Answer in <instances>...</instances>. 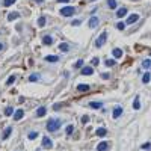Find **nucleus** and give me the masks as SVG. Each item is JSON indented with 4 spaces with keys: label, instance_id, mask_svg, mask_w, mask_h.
I'll list each match as a JSON object with an SVG mask.
<instances>
[{
    "label": "nucleus",
    "instance_id": "obj_1",
    "mask_svg": "<svg viewBox=\"0 0 151 151\" xmlns=\"http://www.w3.org/2000/svg\"><path fill=\"white\" fill-rule=\"evenodd\" d=\"M61 129V121H57V119H48V123H47V130L48 132H57Z\"/></svg>",
    "mask_w": 151,
    "mask_h": 151
},
{
    "label": "nucleus",
    "instance_id": "obj_2",
    "mask_svg": "<svg viewBox=\"0 0 151 151\" xmlns=\"http://www.w3.org/2000/svg\"><path fill=\"white\" fill-rule=\"evenodd\" d=\"M59 12H61L62 17H71V15L76 14V8H73V6H65V8H62Z\"/></svg>",
    "mask_w": 151,
    "mask_h": 151
},
{
    "label": "nucleus",
    "instance_id": "obj_3",
    "mask_svg": "<svg viewBox=\"0 0 151 151\" xmlns=\"http://www.w3.org/2000/svg\"><path fill=\"white\" fill-rule=\"evenodd\" d=\"M106 39H107V32H103L97 39H95V47L97 48H100V47H103L104 45V42H106Z\"/></svg>",
    "mask_w": 151,
    "mask_h": 151
},
{
    "label": "nucleus",
    "instance_id": "obj_4",
    "mask_svg": "<svg viewBox=\"0 0 151 151\" xmlns=\"http://www.w3.org/2000/svg\"><path fill=\"white\" fill-rule=\"evenodd\" d=\"M51 147H53L51 139H50L48 136H44V138H42V148H48V150H50Z\"/></svg>",
    "mask_w": 151,
    "mask_h": 151
},
{
    "label": "nucleus",
    "instance_id": "obj_5",
    "mask_svg": "<svg viewBox=\"0 0 151 151\" xmlns=\"http://www.w3.org/2000/svg\"><path fill=\"white\" fill-rule=\"evenodd\" d=\"M98 23H100V20H98L97 17H91V18H89V21H88V24H89V27H91V29H95V27L98 26Z\"/></svg>",
    "mask_w": 151,
    "mask_h": 151
},
{
    "label": "nucleus",
    "instance_id": "obj_6",
    "mask_svg": "<svg viewBox=\"0 0 151 151\" xmlns=\"http://www.w3.org/2000/svg\"><path fill=\"white\" fill-rule=\"evenodd\" d=\"M138 20H139V15H138V14H132V15L127 18V23H126V24H133V23H136Z\"/></svg>",
    "mask_w": 151,
    "mask_h": 151
},
{
    "label": "nucleus",
    "instance_id": "obj_7",
    "mask_svg": "<svg viewBox=\"0 0 151 151\" xmlns=\"http://www.w3.org/2000/svg\"><path fill=\"white\" fill-rule=\"evenodd\" d=\"M107 148H109V142H106V141H103L97 145V151H106Z\"/></svg>",
    "mask_w": 151,
    "mask_h": 151
},
{
    "label": "nucleus",
    "instance_id": "obj_8",
    "mask_svg": "<svg viewBox=\"0 0 151 151\" xmlns=\"http://www.w3.org/2000/svg\"><path fill=\"white\" fill-rule=\"evenodd\" d=\"M92 73H94L92 67H83V68H82V74H83V76H91Z\"/></svg>",
    "mask_w": 151,
    "mask_h": 151
},
{
    "label": "nucleus",
    "instance_id": "obj_9",
    "mask_svg": "<svg viewBox=\"0 0 151 151\" xmlns=\"http://www.w3.org/2000/svg\"><path fill=\"white\" fill-rule=\"evenodd\" d=\"M45 113H47V109H45L44 106L38 107V110H36V116H38V118H42V116H44Z\"/></svg>",
    "mask_w": 151,
    "mask_h": 151
},
{
    "label": "nucleus",
    "instance_id": "obj_10",
    "mask_svg": "<svg viewBox=\"0 0 151 151\" xmlns=\"http://www.w3.org/2000/svg\"><path fill=\"white\" fill-rule=\"evenodd\" d=\"M121 113H123V107L121 106H116L115 109H113V118L116 119V118H119L121 116Z\"/></svg>",
    "mask_w": 151,
    "mask_h": 151
},
{
    "label": "nucleus",
    "instance_id": "obj_11",
    "mask_svg": "<svg viewBox=\"0 0 151 151\" xmlns=\"http://www.w3.org/2000/svg\"><path fill=\"white\" fill-rule=\"evenodd\" d=\"M23 115H24V112H23V109H18L15 113H14V119L15 121H20L21 118H23Z\"/></svg>",
    "mask_w": 151,
    "mask_h": 151
},
{
    "label": "nucleus",
    "instance_id": "obj_12",
    "mask_svg": "<svg viewBox=\"0 0 151 151\" xmlns=\"http://www.w3.org/2000/svg\"><path fill=\"white\" fill-rule=\"evenodd\" d=\"M45 61H47V62H50V64H54V62H57V61H59V57H57V56H54V54H50V56H45Z\"/></svg>",
    "mask_w": 151,
    "mask_h": 151
},
{
    "label": "nucleus",
    "instance_id": "obj_13",
    "mask_svg": "<svg viewBox=\"0 0 151 151\" xmlns=\"http://www.w3.org/2000/svg\"><path fill=\"white\" fill-rule=\"evenodd\" d=\"M126 14H127V9H126V8H119V9L116 11V17H118V18H123Z\"/></svg>",
    "mask_w": 151,
    "mask_h": 151
},
{
    "label": "nucleus",
    "instance_id": "obj_14",
    "mask_svg": "<svg viewBox=\"0 0 151 151\" xmlns=\"http://www.w3.org/2000/svg\"><path fill=\"white\" fill-rule=\"evenodd\" d=\"M42 44H45V45L53 44V38H51V36H48V35H45V36L42 38Z\"/></svg>",
    "mask_w": 151,
    "mask_h": 151
},
{
    "label": "nucleus",
    "instance_id": "obj_15",
    "mask_svg": "<svg viewBox=\"0 0 151 151\" xmlns=\"http://www.w3.org/2000/svg\"><path fill=\"white\" fill-rule=\"evenodd\" d=\"M59 50H61L62 53H67V51L70 50V45H68L67 42H62V44H59Z\"/></svg>",
    "mask_w": 151,
    "mask_h": 151
},
{
    "label": "nucleus",
    "instance_id": "obj_16",
    "mask_svg": "<svg viewBox=\"0 0 151 151\" xmlns=\"http://www.w3.org/2000/svg\"><path fill=\"white\" fill-rule=\"evenodd\" d=\"M112 54H113V57H121V56H123V50H121V48H113V50H112Z\"/></svg>",
    "mask_w": 151,
    "mask_h": 151
},
{
    "label": "nucleus",
    "instance_id": "obj_17",
    "mask_svg": "<svg viewBox=\"0 0 151 151\" xmlns=\"http://www.w3.org/2000/svg\"><path fill=\"white\" fill-rule=\"evenodd\" d=\"M77 91H80V92H86V91H89V85H83V83H80V85L77 86Z\"/></svg>",
    "mask_w": 151,
    "mask_h": 151
},
{
    "label": "nucleus",
    "instance_id": "obj_18",
    "mask_svg": "<svg viewBox=\"0 0 151 151\" xmlns=\"http://www.w3.org/2000/svg\"><path fill=\"white\" fill-rule=\"evenodd\" d=\"M133 109H135V110H139V109H141V101H139V97H135V101H133Z\"/></svg>",
    "mask_w": 151,
    "mask_h": 151
},
{
    "label": "nucleus",
    "instance_id": "obj_19",
    "mask_svg": "<svg viewBox=\"0 0 151 151\" xmlns=\"http://www.w3.org/2000/svg\"><path fill=\"white\" fill-rule=\"evenodd\" d=\"M11 133H12V127H6L5 132H3V136H2V138H3V139H8Z\"/></svg>",
    "mask_w": 151,
    "mask_h": 151
},
{
    "label": "nucleus",
    "instance_id": "obj_20",
    "mask_svg": "<svg viewBox=\"0 0 151 151\" xmlns=\"http://www.w3.org/2000/svg\"><path fill=\"white\" fill-rule=\"evenodd\" d=\"M89 106H91L92 109H101V107H103V104H101V103H98V101H91V103H89Z\"/></svg>",
    "mask_w": 151,
    "mask_h": 151
},
{
    "label": "nucleus",
    "instance_id": "obj_21",
    "mask_svg": "<svg viewBox=\"0 0 151 151\" xmlns=\"http://www.w3.org/2000/svg\"><path fill=\"white\" fill-rule=\"evenodd\" d=\"M97 136H100V138H104L106 135H107V132H106V129H97Z\"/></svg>",
    "mask_w": 151,
    "mask_h": 151
},
{
    "label": "nucleus",
    "instance_id": "obj_22",
    "mask_svg": "<svg viewBox=\"0 0 151 151\" xmlns=\"http://www.w3.org/2000/svg\"><path fill=\"white\" fill-rule=\"evenodd\" d=\"M18 17H20V14H18V12H12V14H9V15H8V20H9V21H12V20H17Z\"/></svg>",
    "mask_w": 151,
    "mask_h": 151
},
{
    "label": "nucleus",
    "instance_id": "obj_23",
    "mask_svg": "<svg viewBox=\"0 0 151 151\" xmlns=\"http://www.w3.org/2000/svg\"><path fill=\"white\" fill-rule=\"evenodd\" d=\"M142 67H144L145 70H148V68H151V59H145V61L142 62Z\"/></svg>",
    "mask_w": 151,
    "mask_h": 151
},
{
    "label": "nucleus",
    "instance_id": "obj_24",
    "mask_svg": "<svg viewBox=\"0 0 151 151\" xmlns=\"http://www.w3.org/2000/svg\"><path fill=\"white\" fill-rule=\"evenodd\" d=\"M38 26H39V27H44V26H45V17H39V20H38Z\"/></svg>",
    "mask_w": 151,
    "mask_h": 151
},
{
    "label": "nucleus",
    "instance_id": "obj_25",
    "mask_svg": "<svg viewBox=\"0 0 151 151\" xmlns=\"http://www.w3.org/2000/svg\"><path fill=\"white\" fill-rule=\"evenodd\" d=\"M107 5L110 9H115L116 8V0H107Z\"/></svg>",
    "mask_w": 151,
    "mask_h": 151
},
{
    "label": "nucleus",
    "instance_id": "obj_26",
    "mask_svg": "<svg viewBox=\"0 0 151 151\" xmlns=\"http://www.w3.org/2000/svg\"><path fill=\"white\" fill-rule=\"evenodd\" d=\"M116 29H118V30H124V29H126V23H123V21L116 23Z\"/></svg>",
    "mask_w": 151,
    "mask_h": 151
},
{
    "label": "nucleus",
    "instance_id": "obj_27",
    "mask_svg": "<svg viewBox=\"0 0 151 151\" xmlns=\"http://www.w3.org/2000/svg\"><path fill=\"white\" fill-rule=\"evenodd\" d=\"M142 82H144V83H148V82H150V73H145V74L142 76Z\"/></svg>",
    "mask_w": 151,
    "mask_h": 151
},
{
    "label": "nucleus",
    "instance_id": "obj_28",
    "mask_svg": "<svg viewBox=\"0 0 151 151\" xmlns=\"http://www.w3.org/2000/svg\"><path fill=\"white\" fill-rule=\"evenodd\" d=\"M36 136H38V132H30V133L27 135V138H29L30 141H33V139H35Z\"/></svg>",
    "mask_w": 151,
    "mask_h": 151
},
{
    "label": "nucleus",
    "instance_id": "obj_29",
    "mask_svg": "<svg viewBox=\"0 0 151 151\" xmlns=\"http://www.w3.org/2000/svg\"><path fill=\"white\" fill-rule=\"evenodd\" d=\"M14 82H15V76H9L8 80H6V85H12Z\"/></svg>",
    "mask_w": 151,
    "mask_h": 151
},
{
    "label": "nucleus",
    "instance_id": "obj_30",
    "mask_svg": "<svg viewBox=\"0 0 151 151\" xmlns=\"http://www.w3.org/2000/svg\"><path fill=\"white\" fill-rule=\"evenodd\" d=\"M65 132H67V135H73V132H74V126H68V127L65 129Z\"/></svg>",
    "mask_w": 151,
    "mask_h": 151
},
{
    "label": "nucleus",
    "instance_id": "obj_31",
    "mask_svg": "<svg viewBox=\"0 0 151 151\" xmlns=\"http://www.w3.org/2000/svg\"><path fill=\"white\" fill-rule=\"evenodd\" d=\"M141 148H142V150H145V151H148L151 148V144H150V142H145L144 145H141Z\"/></svg>",
    "mask_w": 151,
    "mask_h": 151
},
{
    "label": "nucleus",
    "instance_id": "obj_32",
    "mask_svg": "<svg viewBox=\"0 0 151 151\" xmlns=\"http://www.w3.org/2000/svg\"><path fill=\"white\" fill-rule=\"evenodd\" d=\"M82 67H83V61H82V59H79V61L74 64V68H82Z\"/></svg>",
    "mask_w": 151,
    "mask_h": 151
},
{
    "label": "nucleus",
    "instance_id": "obj_33",
    "mask_svg": "<svg viewBox=\"0 0 151 151\" xmlns=\"http://www.w3.org/2000/svg\"><path fill=\"white\" fill-rule=\"evenodd\" d=\"M12 110H14L12 107H6V109H5V115H6V116H11V115H12Z\"/></svg>",
    "mask_w": 151,
    "mask_h": 151
},
{
    "label": "nucleus",
    "instance_id": "obj_34",
    "mask_svg": "<svg viewBox=\"0 0 151 151\" xmlns=\"http://www.w3.org/2000/svg\"><path fill=\"white\" fill-rule=\"evenodd\" d=\"M115 65V61L113 59H107L106 61V67H113Z\"/></svg>",
    "mask_w": 151,
    "mask_h": 151
},
{
    "label": "nucleus",
    "instance_id": "obj_35",
    "mask_svg": "<svg viewBox=\"0 0 151 151\" xmlns=\"http://www.w3.org/2000/svg\"><path fill=\"white\" fill-rule=\"evenodd\" d=\"M38 79H39V76H38V74H32V76L29 77V80H30V82H36Z\"/></svg>",
    "mask_w": 151,
    "mask_h": 151
},
{
    "label": "nucleus",
    "instance_id": "obj_36",
    "mask_svg": "<svg viewBox=\"0 0 151 151\" xmlns=\"http://www.w3.org/2000/svg\"><path fill=\"white\" fill-rule=\"evenodd\" d=\"M62 106H64L62 103H56V104H53V109H54V110H59V109H62Z\"/></svg>",
    "mask_w": 151,
    "mask_h": 151
},
{
    "label": "nucleus",
    "instance_id": "obj_37",
    "mask_svg": "<svg viewBox=\"0 0 151 151\" xmlns=\"http://www.w3.org/2000/svg\"><path fill=\"white\" fill-rule=\"evenodd\" d=\"M14 3H15V0H5V2H3L5 6H11V5H14Z\"/></svg>",
    "mask_w": 151,
    "mask_h": 151
},
{
    "label": "nucleus",
    "instance_id": "obj_38",
    "mask_svg": "<svg viewBox=\"0 0 151 151\" xmlns=\"http://www.w3.org/2000/svg\"><path fill=\"white\" fill-rule=\"evenodd\" d=\"M82 123H83V124H86V123H89V116H88V115H85V116H82Z\"/></svg>",
    "mask_w": 151,
    "mask_h": 151
},
{
    "label": "nucleus",
    "instance_id": "obj_39",
    "mask_svg": "<svg viewBox=\"0 0 151 151\" xmlns=\"http://www.w3.org/2000/svg\"><path fill=\"white\" fill-rule=\"evenodd\" d=\"M91 62H92V65H98V64H100V59H98V57H94Z\"/></svg>",
    "mask_w": 151,
    "mask_h": 151
},
{
    "label": "nucleus",
    "instance_id": "obj_40",
    "mask_svg": "<svg viewBox=\"0 0 151 151\" xmlns=\"http://www.w3.org/2000/svg\"><path fill=\"white\" fill-rule=\"evenodd\" d=\"M71 24H73V26H80V20H74Z\"/></svg>",
    "mask_w": 151,
    "mask_h": 151
},
{
    "label": "nucleus",
    "instance_id": "obj_41",
    "mask_svg": "<svg viewBox=\"0 0 151 151\" xmlns=\"http://www.w3.org/2000/svg\"><path fill=\"white\" fill-rule=\"evenodd\" d=\"M101 77H103V79H109V74H106V73H104V74H101Z\"/></svg>",
    "mask_w": 151,
    "mask_h": 151
},
{
    "label": "nucleus",
    "instance_id": "obj_42",
    "mask_svg": "<svg viewBox=\"0 0 151 151\" xmlns=\"http://www.w3.org/2000/svg\"><path fill=\"white\" fill-rule=\"evenodd\" d=\"M57 2H59V3H68L70 0H57Z\"/></svg>",
    "mask_w": 151,
    "mask_h": 151
},
{
    "label": "nucleus",
    "instance_id": "obj_43",
    "mask_svg": "<svg viewBox=\"0 0 151 151\" xmlns=\"http://www.w3.org/2000/svg\"><path fill=\"white\" fill-rule=\"evenodd\" d=\"M33 2H35V3H42L44 0H33Z\"/></svg>",
    "mask_w": 151,
    "mask_h": 151
},
{
    "label": "nucleus",
    "instance_id": "obj_44",
    "mask_svg": "<svg viewBox=\"0 0 151 151\" xmlns=\"http://www.w3.org/2000/svg\"><path fill=\"white\" fill-rule=\"evenodd\" d=\"M2 48H3V45H2V44H0V50H2Z\"/></svg>",
    "mask_w": 151,
    "mask_h": 151
},
{
    "label": "nucleus",
    "instance_id": "obj_45",
    "mask_svg": "<svg viewBox=\"0 0 151 151\" xmlns=\"http://www.w3.org/2000/svg\"><path fill=\"white\" fill-rule=\"evenodd\" d=\"M91 2H95V0H91Z\"/></svg>",
    "mask_w": 151,
    "mask_h": 151
},
{
    "label": "nucleus",
    "instance_id": "obj_46",
    "mask_svg": "<svg viewBox=\"0 0 151 151\" xmlns=\"http://www.w3.org/2000/svg\"><path fill=\"white\" fill-rule=\"evenodd\" d=\"M135 2H138V0H135Z\"/></svg>",
    "mask_w": 151,
    "mask_h": 151
}]
</instances>
